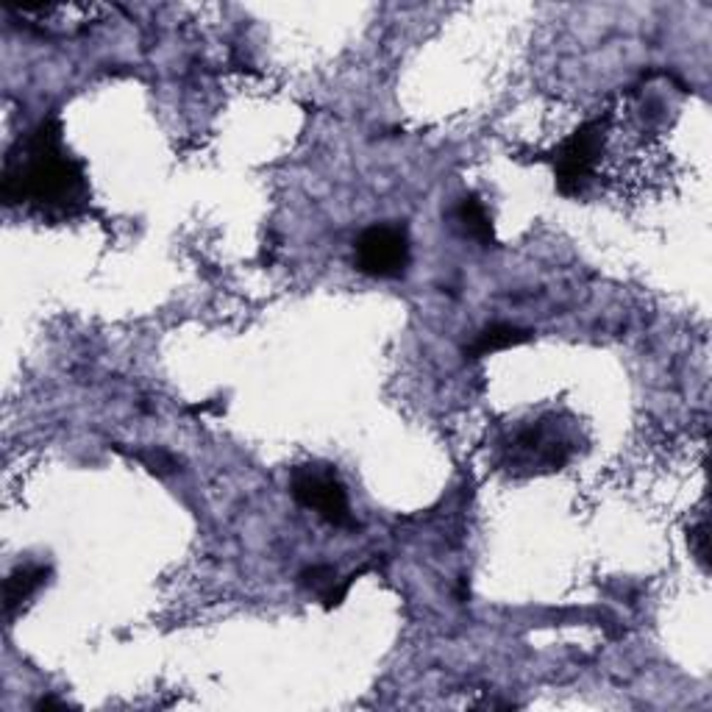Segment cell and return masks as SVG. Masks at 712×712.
<instances>
[{
  "label": "cell",
  "instance_id": "cell-1",
  "mask_svg": "<svg viewBox=\"0 0 712 712\" xmlns=\"http://www.w3.org/2000/svg\"><path fill=\"white\" fill-rule=\"evenodd\" d=\"M0 198L6 206H26L48 217H76L87 212V170L84 162L65 148V134L56 117H45L11 145L3 159Z\"/></svg>",
  "mask_w": 712,
  "mask_h": 712
},
{
  "label": "cell",
  "instance_id": "cell-2",
  "mask_svg": "<svg viewBox=\"0 0 712 712\" xmlns=\"http://www.w3.org/2000/svg\"><path fill=\"white\" fill-rule=\"evenodd\" d=\"M604 143H607V120L596 117V120H587L585 126L576 128L570 137H565L548 154V162L554 167V184H557L559 195L579 198V195L587 193V187L596 178Z\"/></svg>",
  "mask_w": 712,
  "mask_h": 712
},
{
  "label": "cell",
  "instance_id": "cell-3",
  "mask_svg": "<svg viewBox=\"0 0 712 712\" xmlns=\"http://www.w3.org/2000/svg\"><path fill=\"white\" fill-rule=\"evenodd\" d=\"M290 490H293V498L301 507L318 513L326 524L338 526V529H354L357 526L349 504V490H345L343 479L332 465L310 462L293 468Z\"/></svg>",
  "mask_w": 712,
  "mask_h": 712
},
{
  "label": "cell",
  "instance_id": "cell-4",
  "mask_svg": "<svg viewBox=\"0 0 712 712\" xmlns=\"http://www.w3.org/2000/svg\"><path fill=\"white\" fill-rule=\"evenodd\" d=\"M412 260L407 228L375 223L364 228L354 243V265L370 279H401Z\"/></svg>",
  "mask_w": 712,
  "mask_h": 712
},
{
  "label": "cell",
  "instance_id": "cell-5",
  "mask_svg": "<svg viewBox=\"0 0 712 712\" xmlns=\"http://www.w3.org/2000/svg\"><path fill=\"white\" fill-rule=\"evenodd\" d=\"M48 565H20L11 570L3 582V613L6 618H14L28 602L39 593V587L48 585Z\"/></svg>",
  "mask_w": 712,
  "mask_h": 712
},
{
  "label": "cell",
  "instance_id": "cell-6",
  "mask_svg": "<svg viewBox=\"0 0 712 712\" xmlns=\"http://www.w3.org/2000/svg\"><path fill=\"white\" fill-rule=\"evenodd\" d=\"M359 574H364V570H357V574H351L349 579L343 582L338 568H332V565H310V568H304L299 574V585L304 587V591L315 593L326 607H338V604H343V598L349 596L351 585H354V579H359Z\"/></svg>",
  "mask_w": 712,
  "mask_h": 712
},
{
  "label": "cell",
  "instance_id": "cell-7",
  "mask_svg": "<svg viewBox=\"0 0 712 712\" xmlns=\"http://www.w3.org/2000/svg\"><path fill=\"white\" fill-rule=\"evenodd\" d=\"M531 338H535L531 329L513 326V323H490V326L481 329V332L476 334L474 343L465 349V357L468 359L490 357V354H498V351H507V349H515V345L529 343Z\"/></svg>",
  "mask_w": 712,
  "mask_h": 712
},
{
  "label": "cell",
  "instance_id": "cell-8",
  "mask_svg": "<svg viewBox=\"0 0 712 712\" xmlns=\"http://www.w3.org/2000/svg\"><path fill=\"white\" fill-rule=\"evenodd\" d=\"M457 221L462 223L465 234H468V237H474L476 243L485 245V248H490V245L496 243V237H492L490 212H487L485 201H479L476 195H465V198L459 201Z\"/></svg>",
  "mask_w": 712,
  "mask_h": 712
},
{
  "label": "cell",
  "instance_id": "cell-9",
  "mask_svg": "<svg viewBox=\"0 0 712 712\" xmlns=\"http://www.w3.org/2000/svg\"><path fill=\"white\" fill-rule=\"evenodd\" d=\"M134 457L154 474H165V470H176V459L167 457L165 451H137Z\"/></svg>",
  "mask_w": 712,
  "mask_h": 712
},
{
  "label": "cell",
  "instance_id": "cell-10",
  "mask_svg": "<svg viewBox=\"0 0 712 712\" xmlns=\"http://www.w3.org/2000/svg\"><path fill=\"white\" fill-rule=\"evenodd\" d=\"M691 543L696 548V559L708 568V524H699L696 529H691Z\"/></svg>",
  "mask_w": 712,
  "mask_h": 712
},
{
  "label": "cell",
  "instance_id": "cell-11",
  "mask_svg": "<svg viewBox=\"0 0 712 712\" xmlns=\"http://www.w3.org/2000/svg\"><path fill=\"white\" fill-rule=\"evenodd\" d=\"M37 710H67V704L59 702V699L48 696V699H42V702H37Z\"/></svg>",
  "mask_w": 712,
  "mask_h": 712
}]
</instances>
